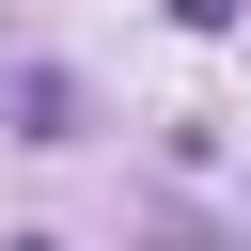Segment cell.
Returning <instances> with one entry per match:
<instances>
[{"mask_svg": "<svg viewBox=\"0 0 251 251\" xmlns=\"http://www.w3.org/2000/svg\"><path fill=\"white\" fill-rule=\"evenodd\" d=\"M0 251H63V235H0Z\"/></svg>", "mask_w": 251, "mask_h": 251, "instance_id": "cell-3", "label": "cell"}, {"mask_svg": "<svg viewBox=\"0 0 251 251\" xmlns=\"http://www.w3.org/2000/svg\"><path fill=\"white\" fill-rule=\"evenodd\" d=\"M0 126H16V141H78L94 110H78V78H63V63H16V78H0Z\"/></svg>", "mask_w": 251, "mask_h": 251, "instance_id": "cell-1", "label": "cell"}, {"mask_svg": "<svg viewBox=\"0 0 251 251\" xmlns=\"http://www.w3.org/2000/svg\"><path fill=\"white\" fill-rule=\"evenodd\" d=\"M173 16H188V31H235V0H173Z\"/></svg>", "mask_w": 251, "mask_h": 251, "instance_id": "cell-2", "label": "cell"}]
</instances>
